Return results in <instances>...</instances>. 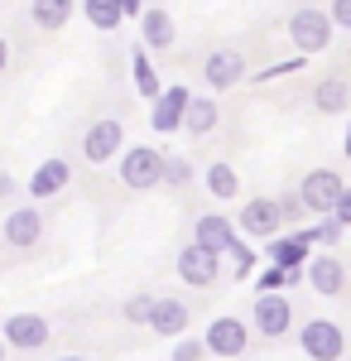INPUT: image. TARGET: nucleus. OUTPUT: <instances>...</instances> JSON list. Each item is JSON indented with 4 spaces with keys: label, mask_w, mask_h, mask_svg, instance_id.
Here are the masks:
<instances>
[{
    "label": "nucleus",
    "mask_w": 351,
    "mask_h": 361,
    "mask_svg": "<svg viewBox=\"0 0 351 361\" xmlns=\"http://www.w3.org/2000/svg\"><path fill=\"white\" fill-rule=\"evenodd\" d=\"M82 15H87V25L101 29V34H116L121 29V0H82Z\"/></svg>",
    "instance_id": "nucleus-25"
},
{
    "label": "nucleus",
    "mask_w": 351,
    "mask_h": 361,
    "mask_svg": "<svg viewBox=\"0 0 351 361\" xmlns=\"http://www.w3.org/2000/svg\"><path fill=\"white\" fill-rule=\"evenodd\" d=\"M342 236H347V226L337 222V217H327V222H308V226H303V241H308V246H323V250H332L337 241H342Z\"/></svg>",
    "instance_id": "nucleus-27"
},
{
    "label": "nucleus",
    "mask_w": 351,
    "mask_h": 361,
    "mask_svg": "<svg viewBox=\"0 0 351 361\" xmlns=\"http://www.w3.org/2000/svg\"><path fill=\"white\" fill-rule=\"evenodd\" d=\"M29 20L54 34V29H63L73 20V0H34V5H29Z\"/></svg>",
    "instance_id": "nucleus-24"
},
{
    "label": "nucleus",
    "mask_w": 351,
    "mask_h": 361,
    "mask_svg": "<svg viewBox=\"0 0 351 361\" xmlns=\"http://www.w3.org/2000/svg\"><path fill=\"white\" fill-rule=\"evenodd\" d=\"M188 323H192V308L183 299H154V318H149V333L154 337H188Z\"/></svg>",
    "instance_id": "nucleus-19"
},
{
    "label": "nucleus",
    "mask_w": 351,
    "mask_h": 361,
    "mask_svg": "<svg viewBox=\"0 0 351 361\" xmlns=\"http://www.w3.org/2000/svg\"><path fill=\"white\" fill-rule=\"evenodd\" d=\"M298 347H303L308 361H342L347 357V333H342V323H332V318H308V323L298 328Z\"/></svg>",
    "instance_id": "nucleus-5"
},
{
    "label": "nucleus",
    "mask_w": 351,
    "mask_h": 361,
    "mask_svg": "<svg viewBox=\"0 0 351 361\" xmlns=\"http://www.w3.org/2000/svg\"><path fill=\"white\" fill-rule=\"evenodd\" d=\"M5 68H10V44L0 39V78H5Z\"/></svg>",
    "instance_id": "nucleus-37"
},
{
    "label": "nucleus",
    "mask_w": 351,
    "mask_h": 361,
    "mask_svg": "<svg viewBox=\"0 0 351 361\" xmlns=\"http://www.w3.org/2000/svg\"><path fill=\"white\" fill-rule=\"evenodd\" d=\"M168 361H207L202 337H178V342H173V352H168Z\"/></svg>",
    "instance_id": "nucleus-32"
},
{
    "label": "nucleus",
    "mask_w": 351,
    "mask_h": 361,
    "mask_svg": "<svg viewBox=\"0 0 351 361\" xmlns=\"http://www.w3.org/2000/svg\"><path fill=\"white\" fill-rule=\"evenodd\" d=\"M173 39H178L173 15H168L164 5H144V15H140V49H144V54H168Z\"/></svg>",
    "instance_id": "nucleus-15"
},
{
    "label": "nucleus",
    "mask_w": 351,
    "mask_h": 361,
    "mask_svg": "<svg viewBox=\"0 0 351 361\" xmlns=\"http://www.w3.org/2000/svg\"><path fill=\"white\" fill-rule=\"evenodd\" d=\"M173 270H178V279L192 284V289H212L216 279H221V255H212V250H202V246H192V241H188V246L178 250Z\"/></svg>",
    "instance_id": "nucleus-12"
},
{
    "label": "nucleus",
    "mask_w": 351,
    "mask_h": 361,
    "mask_svg": "<svg viewBox=\"0 0 351 361\" xmlns=\"http://www.w3.org/2000/svg\"><path fill=\"white\" fill-rule=\"evenodd\" d=\"M274 207H279V222H303L308 226V207H303V197H298V188H289V193H279L274 197Z\"/></svg>",
    "instance_id": "nucleus-30"
},
{
    "label": "nucleus",
    "mask_w": 351,
    "mask_h": 361,
    "mask_svg": "<svg viewBox=\"0 0 351 361\" xmlns=\"http://www.w3.org/2000/svg\"><path fill=\"white\" fill-rule=\"evenodd\" d=\"M255 260H260V255H255L250 241H236V246L221 255V265L231 270V279H250V275H255Z\"/></svg>",
    "instance_id": "nucleus-26"
},
{
    "label": "nucleus",
    "mask_w": 351,
    "mask_h": 361,
    "mask_svg": "<svg viewBox=\"0 0 351 361\" xmlns=\"http://www.w3.org/2000/svg\"><path fill=\"white\" fill-rule=\"evenodd\" d=\"M308 255H313V246L303 241V231H279L274 241H265V260L279 270H303Z\"/></svg>",
    "instance_id": "nucleus-18"
},
{
    "label": "nucleus",
    "mask_w": 351,
    "mask_h": 361,
    "mask_svg": "<svg viewBox=\"0 0 351 361\" xmlns=\"http://www.w3.org/2000/svg\"><path fill=\"white\" fill-rule=\"evenodd\" d=\"M164 159H168V149L125 145V154L116 159V178H121L130 193H154V188H164Z\"/></svg>",
    "instance_id": "nucleus-1"
},
{
    "label": "nucleus",
    "mask_w": 351,
    "mask_h": 361,
    "mask_svg": "<svg viewBox=\"0 0 351 361\" xmlns=\"http://www.w3.org/2000/svg\"><path fill=\"white\" fill-rule=\"evenodd\" d=\"M188 102H192V87H164L159 102L149 106V126H154V135H173V130H183Z\"/></svg>",
    "instance_id": "nucleus-14"
},
{
    "label": "nucleus",
    "mask_w": 351,
    "mask_h": 361,
    "mask_svg": "<svg viewBox=\"0 0 351 361\" xmlns=\"http://www.w3.org/2000/svg\"><path fill=\"white\" fill-rule=\"evenodd\" d=\"M303 279H308V289L313 294H323V299H337V294H347V265L323 250V255H308V265H303Z\"/></svg>",
    "instance_id": "nucleus-13"
},
{
    "label": "nucleus",
    "mask_w": 351,
    "mask_h": 361,
    "mask_svg": "<svg viewBox=\"0 0 351 361\" xmlns=\"http://www.w3.org/2000/svg\"><path fill=\"white\" fill-rule=\"evenodd\" d=\"M236 231H241V241H274L279 231H284V222H279V207H274V197L270 193H260V197H245L241 202V212H236Z\"/></svg>",
    "instance_id": "nucleus-7"
},
{
    "label": "nucleus",
    "mask_w": 351,
    "mask_h": 361,
    "mask_svg": "<svg viewBox=\"0 0 351 361\" xmlns=\"http://www.w3.org/2000/svg\"><path fill=\"white\" fill-rule=\"evenodd\" d=\"M216 126H221V106H216V97H207V92H192L188 116H183V130H188L192 140H202V135H212Z\"/></svg>",
    "instance_id": "nucleus-21"
},
{
    "label": "nucleus",
    "mask_w": 351,
    "mask_h": 361,
    "mask_svg": "<svg viewBox=\"0 0 351 361\" xmlns=\"http://www.w3.org/2000/svg\"><path fill=\"white\" fill-rule=\"evenodd\" d=\"M68 178H73V164H68V159H58V154L54 159H39V169L29 173V183H25V193L34 197V207H39V202H49V197L63 193Z\"/></svg>",
    "instance_id": "nucleus-17"
},
{
    "label": "nucleus",
    "mask_w": 351,
    "mask_h": 361,
    "mask_svg": "<svg viewBox=\"0 0 351 361\" xmlns=\"http://www.w3.org/2000/svg\"><path fill=\"white\" fill-rule=\"evenodd\" d=\"M327 20H332V29H351V0H332Z\"/></svg>",
    "instance_id": "nucleus-33"
},
{
    "label": "nucleus",
    "mask_w": 351,
    "mask_h": 361,
    "mask_svg": "<svg viewBox=\"0 0 351 361\" xmlns=\"http://www.w3.org/2000/svg\"><path fill=\"white\" fill-rule=\"evenodd\" d=\"M342 154L351 159V116H347V135H342Z\"/></svg>",
    "instance_id": "nucleus-38"
},
{
    "label": "nucleus",
    "mask_w": 351,
    "mask_h": 361,
    "mask_svg": "<svg viewBox=\"0 0 351 361\" xmlns=\"http://www.w3.org/2000/svg\"><path fill=\"white\" fill-rule=\"evenodd\" d=\"M342 193H347V178H342L337 169H308V173L298 178V197H303L308 217H318V222H327V217L337 212Z\"/></svg>",
    "instance_id": "nucleus-2"
},
{
    "label": "nucleus",
    "mask_w": 351,
    "mask_h": 361,
    "mask_svg": "<svg viewBox=\"0 0 351 361\" xmlns=\"http://www.w3.org/2000/svg\"><path fill=\"white\" fill-rule=\"evenodd\" d=\"M284 289H289V270H279V265L255 270V299H265V294H284Z\"/></svg>",
    "instance_id": "nucleus-29"
},
{
    "label": "nucleus",
    "mask_w": 351,
    "mask_h": 361,
    "mask_svg": "<svg viewBox=\"0 0 351 361\" xmlns=\"http://www.w3.org/2000/svg\"><path fill=\"white\" fill-rule=\"evenodd\" d=\"M121 15H125V20H140V15H144V5H140V0H121Z\"/></svg>",
    "instance_id": "nucleus-36"
},
{
    "label": "nucleus",
    "mask_w": 351,
    "mask_h": 361,
    "mask_svg": "<svg viewBox=\"0 0 351 361\" xmlns=\"http://www.w3.org/2000/svg\"><path fill=\"white\" fill-rule=\"evenodd\" d=\"M121 154H125V126H121V116L92 121L87 135H82V159L101 169V164H111V159H121Z\"/></svg>",
    "instance_id": "nucleus-6"
},
{
    "label": "nucleus",
    "mask_w": 351,
    "mask_h": 361,
    "mask_svg": "<svg viewBox=\"0 0 351 361\" xmlns=\"http://www.w3.org/2000/svg\"><path fill=\"white\" fill-rule=\"evenodd\" d=\"M284 29H289V44L298 49V58H308V54H323L327 44H332V20H327V10L323 5H298L294 15L284 20Z\"/></svg>",
    "instance_id": "nucleus-3"
},
{
    "label": "nucleus",
    "mask_w": 351,
    "mask_h": 361,
    "mask_svg": "<svg viewBox=\"0 0 351 361\" xmlns=\"http://www.w3.org/2000/svg\"><path fill=\"white\" fill-rule=\"evenodd\" d=\"M130 78H135V92L154 106V102H159V92H164V82H159V73H154V58L144 54V49L130 54Z\"/></svg>",
    "instance_id": "nucleus-23"
},
{
    "label": "nucleus",
    "mask_w": 351,
    "mask_h": 361,
    "mask_svg": "<svg viewBox=\"0 0 351 361\" xmlns=\"http://www.w3.org/2000/svg\"><path fill=\"white\" fill-rule=\"evenodd\" d=\"M121 318L135 323V328H149V318H154V294H130V299L121 304Z\"/></svg>",
    "instance_id": "nucleus-28"
},
{
    "label": "nucleus",
    "mask_w": 351,
    "mask_h": 361,
    "mask_svg": "<svg viewBox=\"0 0 351 361\" xmlns=\"http://www.w3.org/2000/svg\"><path fill=\"white\" fill-rule=\"evenodd\" d=\"M202 347H207V357H226V361L245 357L250 352V323L236 313H216L202 333Z\"/></svg>",
    "instance_id": "nucleus-4"
},
{
    "label": "nucleus",
    "mask_w": 351,
    "mask_h": 361,
    "mask_svg": "<svg viewBox=\"0 0 351 361\" xmlns=\"http://www.w3.org/2000/svg\"><path fill=\"white\" fill-rule=\"evenodd\" d=\"M250 328H255L260 337H270V342L289 337V328H294V304H289L284 294L255 299V304H250Z\"/></svg>",
    "instance_id": "nucleus-10"
},
{
    "label": "nucleus",
    "mask_w": 351,
    "mask_h": 361,
    "mask_svg": "<svg viewBox=\"0 0 351 361\" xmlns=\"http://www.w3.org/2000/svg\"><path fill=\"white\" fill-rule=\"evenodd\" d=\"M20 193V183H15V173H5V169H0V202H5V197H15Z\"/></svg>",
    "instance_id": "nucleus-35"
},
{
    "label": "nucleus",
    "mask_w": 351,
    "mask_h": 361,
    "mask_svg": "<svg viewBox=\"0 0 351 361\" xmlns=\"http://www.w3.org/2000/svg\"><path fill=\"white\" fill-rule=\"evenodd\" d=\"M192 183V164L183 154H168L164 159V188H188Z\"/></svg>",
    "instance_id": "nucleus-31"
},
{
    "label": "nucleus",
    "mask_w": 351,
    "mask_h": 361,
    "mask_svg": "<svg viewBox=\"0 0 351 361\" xmlns=\"http://www.w3.org/2000/svg\"><path fill=\"white\" fill-rule=\"evenodd\" d=\"M54 361H82V357H54Z\"/></svg>",
    "instance_id": "nucleus-39"
},
{
    "label": "nucleus",
    "mask_w": 351,
    "mask_h": 361,
    "mask_svg": "<svg viewBox=\"0 0 351 361\" xmlns=\"http://www.w3.org/2000/svg\"><path fill=\"white\" fill-rule=\"evenodd\" d=\"M236 241H241V231L231 226V217H221V212H202V217L192 222V246L212 250V255H226Z\"/></svg>",
    "instance_id": "nucleus-16"
},
{
    "label": "nucleus",
    "mask_w": 351,
    "mask_h": 361,
    "mask_svg": "<svg viewBox=\"0 0 351 361\" xmlns=\"http://www.w3.org/2000/svg\"><path fill=\"white\" fill-rule=\"evenodd\" d=\"M0 241H5L10 250H34L39 241H44V212H39L34 202L10 207L5 222H0Z\"/></svg>",
    "instance_id": "nucleus-9"
},
{
    "label": "nucleus",
    "mask_w": 351,
    "mask_h": 361,
    "mask_svg": "<svg viewBox=\"0 0 351 361\" xmlns=\"http://www.w3.org/2000/svg\"><path fill=\"white\" fill-rule=\"evenodd\" d=\"M0 342L15 352H39V347H49V318L44 313H10L0 323Z\"/></svg>",
    "instance_id": "nucleus-11"
},
{
    "label": "nucleus",
    "mask_w": 351,
    "mask_h": 361,
    "mask_svg": "<svg viewBox=\"0 0 351 361\" xmlns=\"http://www.w3.org/2000/svg\"><path fill=\"white\" fill-rule=\"evenodd\" d=\"M5 352H10V347H5V342H0V361H5Z\"/></svg>",
    "instance_id": "nucleus-40"
},
{
    "label": "nucleus",
    "mask_w": 351,
    "mask_h": 361,
    "mask_svg": "<svg viewBox=\"0 0 351 361\" xmlns=\"http://www.w3.org/2000/svg\"><path fill=\"white\" fill-rule=\"evenodd\" d=\"M202 188H207V197H216V202H231V197L241 193V173L226 164V159H212V164L202 169Z\"/></svg>",
    "instance_id": "nucleus-22"
},
{
    "label": "nucleus",
    "mask_w": 351,
    "mask_h": 361,
    "mask_svg": "<svg viewBox=\"0 0 351 361\" xmlns=\"http://www.w3.org/2000/svg\"><path fill=\"white\" fill-rule=\"evenodd\" d=\"M313 106L323 116H342L351 106V78L347 73H327V78H318V87H313Z\"/></svg>",
    "instance_id": "nucleus-20"
},
{
    "label": "nucleus",
    "mask_w": 351,
    "mask_h": 361,
    "mask_svg": "<svg viewBox=\"0 0 351 361\" xmlns=\"http://www.w3.org/2000/svg\"><path fill=\"white\" fill-rule=\"evenodd\" d=\"M342 226H351V183H347V193H342V202H337V212H332Z\"/></svg>",
    "instance_id": "nucleus-34"
},
{
    "label": "nucleus",
    "mask_w": 351,
    "mask_h": 361,
    "mask_svg": "<svg viewBox=\"0 0 351 361\" xmlns=\"http://www.w3.org/2000/svg\"><path fill=\"white\" fill-rule=\"evenodd\" d=\"M250 73H245V54L241 49H212V54L202 58V82H207V97L216 92H231V87H241Z\"/></svg>",
    "instance_id": "nucleus-8"
}]
</instances>
